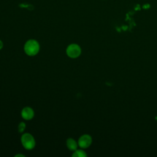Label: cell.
<instances>
[{
	"instance_id": "cell-5",
	"label": "cell",
	"mask_w": 157,
	"mask_h": 157,
	"mask_svg": "<svg viewBox=\"0 0 157 157\" xmlns=\"http://www.w3.org/2000/svg\"><path fill=\"white\" fill-rule=\"evenodd\" d=\"M21 115L23 119L26 120H30L34 117V112L32 108L29 107H25L22 109Z\"/></svg>"
},
{
	"instance_id": "cell-7",
	"label": "cell",
	"mask_w": 157,
	"mask_h": 157,
	"mask_svg": "<svg viewBox=\"0 0 157 157\" xmlns=\"http://www.w3.org/2000/svg\"><path fill=\"white\" fill-rule=\"evenodd\" d=\"M72 156L74 157H85L86 153L83 150H75Z\"/></svg>"
},
{
	"instance_id": "cell-4",
	"label": "cell",
	"mask_w": 157,
	"mask_h": 157,
	"mask_svg": "<svg viewBox=\"0 0 157 157\" xmlns=\"http://www.w3.org/2000/svg\"><path fill=\"white\" fill-rule=\"evenodd\" d=\"M92 142V138L88 134H84L80 137L78 145L82 148H86L90 146Z\"/></svg>"
},
{
	"instance_id": "cell-8",
	"label": "cell",
	"mask_w": 157,
	"mask_h": 157,
	"mask_svg": "<svg viewBox=\"0 0 157 157\" xmlns=\"http://www.w3.org/2000/svg\"><path fill=\"white\" fill-rule=\"evenodd\" d=\"M25 127H26V124L24 122H21L19 124H18V131L20 132H23L25 129Z\"/></svg>"
},
{
	"instance_id": "cell-1",
	"label": "cell",
	"mask_w": 157,
	"mask_h": 157,
	"mask_svg": "<svg viewBox=\"0 0 157 157\" xmlns=\"http://www.w3.org/2000/svg\"><path fill=\"white\" fill-rule=\"evenodd\" d=\"M40 46L38 42L34 39H29L24 45V50L29 56H34L38 53Z\"/></svg>"
},
{
	"instance_id": "cell-2",
	"label": "cell",
	"mask_w": 157,
	"mask_h": 157,
	"mask_svg": "<svg viewBox=\"0 0 157 157\" xmlns=\"http://www.w3.org/2000/svg\"><path fill=\"white\" fill-rule=\"evenodd\" d=\"M21 142L23 147L26 150L33 149L36 145L34 137L29 133H25L21 136Z\"/></svg>"
},
{
	"instance_id": "cell-9",
	"label": "cell",
	"mask_w": 157,
	"mask_h": 157,
	"mask_svg": "<svg viewBox=\"0 0 157 157\" xmlns=\"http://www.w3.org/2000/svg\"><path fill=\"white\" fill-rule=\"evenodd\" d=\"M2 47H3V43H2V42L0 40V50L2 49Z\"/></svg>"
},
{
	"instance_id": "cell-10",
	"label": "cell",
	"mask_w": 157,
	"mask_h": 157,
	"mask_svg": "<svg viewBox=\"0 0 157 157\" xmlns=\"http://www.w3.org/2000/svg\"><path fill=\"white\" fill-rule=\"evenodd\" d=\"M15 157H18V156H21V157H24L25 156L23 155H22V154H17V155H16L15 156Z\"/></svg>"
},
{
	"instance_id": "cell-6",
	"label": "cell",
	"mask_w": 157,
	"mask_h": 157,
	"mask_svg": "<svg viewBox=\"0 0 157 157\" xmlns=\"http://www.w3.org/2000/svg\"><path fill=\"white\" fill-rule=\"evenodd\" d=\"M66 145L70 150L75 151L77 148L78 144L74 139L72 138H69L66 140Z\"/></svg>"
},
{
	"instance_id": "cell-3",
	"label": "cell",
	"mask_w": 157,
	"mask_h": 157,
	"mask_svg": "<svg viewBox=\"0 0 157 157\" xmlns=\"http://www.w3.org/2000/svg\"><path fill=\"white\" fill-rule=\"evenodd\" d=\"M81 48L76 44H72L68 45L66 48L67 55L71 58H76L81 54Z\"/></svg>"
}]
</instances>
